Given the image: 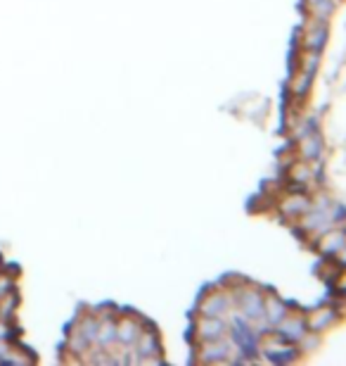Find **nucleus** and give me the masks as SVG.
Listing matches in <instances>:
<instances>
[{"instance_id":"1","label":"nucleus","mask_w":346,"mask_h":366,"mask_svg":"<svg viewBox=\"0 0 346 366\" xmlns=\"http://www.w3.org/2000/svg\"><path fill=\"white\" fill-rule=\"evenodd\" d=\"M233 295H235V310H238L247 321L263 319V302H266V297L261 295V290H256L249 285V288H238Z\"/></svg>"},{"instance_id":"2","label":"nucleus","mask_w":346,"mask_h":366,"mask_svg":"<svg viewBox=\"0 0 346 366\" xmlns=\"http://www.w3.org/2000/svg\"><path fill=\"white\" fill-rule=\"evenodd\" d=\"M233 307H235V295H233V290H213V292H209V295L202 300L200 312H202V317H218V319H225L228 314L233 312Z\"/></svg>"},{"instance_id":"3","label":"nucleus","mask_w":346,"mask_h":366,"mask_svg":"<svg viewBox=\"0 0 346 366\" xmlns=\"http://www.w3.org/2000/svg\"><path fill=\"white\" fill-rule=\"evenodd\" d=\"M275 326H278V333L283 335L287 342H299L308 333L306 321L301 317H297V314H290V312H287Z\"/></svg>"},{"instance_id":"4","label":"nucleus","mask_w":346,"mask_h":366,"mask_svg":"<svg viewBox=\"0 0 346 366\" xmlns=\"http://www.w3.org/2000/svg\"><path fill=\"white\" fill-rule=\"evenodd\" d=\"M278 209H280V214L287 219H299L301 214H306V212L311 209V200L301 193H287L280 197Z\"/></svg>"},{"instance_id":"5","label":"nucleus","mask_w":346,"mask_h":366,"mask_svg":"<svg viewBox=\"0 0 346 366\" xmlns=\"http://www.w3.org/2000/svg\"><path fill=\"white\" fill-rule=\"evenodd\" d=\"M325 41H327V21L313 19L311 24H306L304 36H301V46H304V50H315V53H320L322 46H325Z\"/></svg>"},{"instance_id":"6","label":"nucleus","mask_w":346,"mask_h":366,"mask_svg":"<svg viewBox=\"0 0 346 366\" xmlns=\"http://www.w3.org/2000/svg\"><path fill=\"white\" fill-rule=\"evenodd\" d=\"M225 335H228L225 319L202 317L197 321V338L200 340H218V338H225Z\"/></svg>"},{"instance_id":"7","label":"nucleus","mask_w":346,"mask_h":366,"mask_svg":"<svg viewBox=\"0 0 346 366\" xmlns=\"http://www.w3.org/2000/svg\"><path fill=\"white\" fill-rule=\"evenodd\" d=\"M346 243V233L342 229H330V231H320L318 238V250L327 257H335L337 252L342 250Z\"/></svg>"},{"instance_id":"8","label":"nucleus","mask_w":346,"mask_h":366,"mask_svg":"<svg viewBox=\"0 0 346 366\" xmlns=\"http://www.w3.org/2000/svg\"><path fill=\"white\" fill-rule=\"evenodd\" d=\"M140 333H143V328H140L138 319L123 317L121 321H116V340H119L121 345H133Z\"/></svg>"},{"instance_id":"9","label":"nucleus","mask_w":346,"mask_h":366,"mask_svg":"<svg viewBox=\"0 0 346 366\" xmlns=\"http://www.w3.org/2000/svg\"><path fill=\"white\" fill-rule=\"evenodd\" d=\"M332 324H335V310L332 307H320V310H315L311 317H308L306 328L311 333H320V331H327Z\"/></svg>"},{"instance_id":"10","label":"nucleus","mask_w":346,"mask_h":366,"mask_svg":"<svg viewBox=\"0 0 346 366\" xmlns=\"http://www.w3.org/2000/svg\"><path fill=\"white\" fill-rule=\"evenodd\" d=\"M299 155L306 162H313L320 155V136L315 131H306V134L299 136Z\"/></svg>"},{"instance_id":"11","label":"nucleus","mask_w":346,"mask_h":366,"mask_svg":"<svg viewBox=\"0 0 346 366\" xmlns=\"http://www.w3.org/2000/svg\"><path fill=\"white\" fill-rule=\"evenodd\" d=\"M313 167H311V162H306V159H299V162H294L292 167H290V181L294 183L297 188H301V186H308V183L313 181Z\"/></svg>"},{"instance_id":"12","label":"nucleus","mask_w":346,"mask_h":366,"mask_svg":"<svg viewBox=\"0 0 346 366\" xmlns=\"http://www.w3.org/2000/svg\"><path fill=\"white\" fill-rule=\"evenodd\" d=\"M306 7L313 19L327 21L330 14L335 12V0H306Z\"/></svg>"},{"instance_id":"13","label":"nucleus","mask_w":346,"mask_h":366,"mask_svg":"<svg viewBox=\"0 0 346 366\" xmlns=\"http://www.w3.org/2000/svg\"><path fill=\"white\" fill-rule=\"evenodd\" d=\"M287 314V307L280 302L278 297H273V295H268L266 297V302H263V319L266 321H270V324H278L280 319H283Z\"/></svg>"},{"instance_id":"14","label":"nucleus","mask_w":346,"mask_h":366,"mask_svg":"<svg viewBox=\"0 0 346 366\" xmlns=\"http://www.w3.org/2000/svg\"><path fill=\"white\" fill-rule=\"evenodd\" d=\"M313 76L311 71H304V69H297V74L292 79V93L297 95V98H304V95L311 91L313 86Z\"/></svg>"},{"instance_id":"15","label":"nucleus","mask_w":346,"mask_h":366,"mask_svg":"<svg viewBox=\"0 0 346 366\" xmlns=\"http://www.w3.org/2000/svg\"><path fill=\"white\" fill-rule=\"evenodd\" d=\"M12 290H14V281L10 276L0 274V297H5L7 292H12Z\"/></svg>"},{"instance_id":"16","label":"nucleus","mask_w":346,"mask_h":366,"mask_svg":"<svg viewBox=\"0 0 346 366\" xmlns=\"http://www.w3.org/2000/svg\"><path fill=\"white\" fill-rule=\"evenodd\" d=\"M335 285H337V290L342 292V295H346V272H342L340 276H337V281H335Z\"/></svg>"}]
</instances>
